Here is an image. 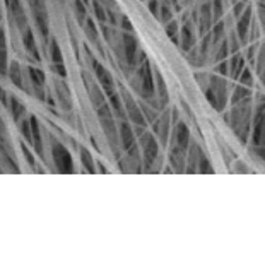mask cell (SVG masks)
Wrapping results in <instances>:
<instances>
[{"label": "cell", "mask_w": 265, "mask_h": 265, "mask_svg": "<svg viewBox=\"0 0 265 265\" xmlns=\"http://www.w3.org/2000/svg\"><path fill=\"white\" fill-rule=\"evenodd\" d=\"M96 115H98V120H100V125H101L103 132H105L108 142H110L113 151L118 154V151L122 149V147H120V141H118V123H116V118H115L113 111H111L110 105H108V101L105 105H101L100 108H96Z\"/></svg>", "instance_id": "obj_1"}, {"label": "cell", "mask_w": 265, "mask_h": 265, "mask_svg": "<svg viewBox=\"0 0 265 265\" xmlns=\"http://www.w3.org/2000/svg\"><path fill=\"white\" fill-rule=\"evenodd\" d=\"M52 156L58 173H74V159L69 149L58 141H52Z\"/></svg>", "instance_id": "obj_2"}, {"label": "cell", "mask_w": 265, "mask_h": 265, "mask_svg": "<svg viewBox=\"0 0 265 265\" xmlns=\"http://www.w3.org/2000/svg\"><path fill=\"white\" fill-rule=\"evenodd\" d=\"M136 77L139 79V93H141L144 98L149 100L152 94H154V77H152L149 62L146 60V62H142V64H139Z\"/></svg>", "instance_id": "obj_3"}, {"label": "cell", "mask_w": 265, "mask_h": 265, "mask_svg": "<svg viewBox=\"0 0 265 265\" xmlns=\"http://www.w3.org/2000/svg\"><path fill=\"white\" fill-rule=\"evenodd\" d=\"M93 70H94V79H96V82L101 86L106 96H110L111 93L116 91L113 75H111L110 70H108L100 60H96V58H93Z\"/></svg>", "instance_id": "obj_4"}, {"label": "cell", "mask_w": 265, "mask_h": 265, "mask_svg": "<svg viewBox=\"0 0 265 265\" xmlns=\"http://www.w3.org/2000/svg\"><path fill=\"white\" fill-rule=\"evenodd\" d=\"M120 43H122V53L127 62V65L134 67L137 65V53H139V39L134 36V33L123 31L120 36Z\"/></svg>", "instance_id": "obj_5"}, {"label": "cell", "mask_w": 265, "mask_h": 265, "mask_svg": "<svg viewBox=\"0 0 265 265\" xmlns=\"http://www.w3.org/2000/svg\"><path fill=\"white\" fill-rule=\"evenodd\" d=\"M141 147H142V152H144V168L149 169L151 164L158 159V154H159V147H158V142L156 139L151 136V134L144 132L141 136Z\"/></svg>", "instance_id": "obj_6"}, {"label": "cell", "mask_w": 265, "mask_h": 265, "mask_svg": "<svg viewBox=\"0 0 265 265\" xmlns=\"http://www.w3.org/2000/svg\"><path fill=\"white\" fill-rule=\"evenodd\" d=\"M28 75H29V82L33 87V93L36 94L39 101H45V84H47V77H45V72L38 67H28Z\"/></svg>", "instance_id": "obj_7"}, {"label": "cell", "mask_w": 265, "mask_h": 265, "mask_svg": "<svg viewBox=\"0 0 265 265\" xmlns=\"http://www.w3.org/2000/svg\"><path fill=\"white\" fill-rule=\"evenodd\" d=\"M84 84H86L87 94H89V100H91L94 108H100L101 105L106 103V94L101 89L100 84L96 82V79H91L87 74H84Z\"/></svg>", "instance_id": "obj_8"}, {"label": "cell", "mask_w": 265, "mask_h": 265, "mask_svg": "<svg viewBox=\"0 0 265 265\" xmlns=\"http://www.w3.org/2000/svg\"><path fill=\"white\" fill-rule=\"evenodd\" d=\"M118 141H120V147L122 151H128L132 146H136V132L130 127V123L127 120H122L118 123Z\"/></svg>", "instance_id": "obj_9"}, {"label": "cell", "mask_w": 265, "mask_h": 265, "mask_svg": "<svg viewBox=\"0 0 265 265\" xmlns=\"http://www.w3.org/2000/svg\"><path fill=\"white\" fill-rule=\"evenodd\" d=\"M6 2H7V7H9V11H11V16L16 22L17 29L22 33V31L28 28V19H26V12H24V9H22L21 0H6Z\"/></svg>", "instance_id": "obj_10"}, {"label": "cell", "mask_w": 265, "mask_h": 265, "mask_svg": "<svg viewBox=\"0 0 265 265\" xmlns=\"http://www.w3.org/2000/svg\"><path fill=\"white\" fill-rule=\"evenodd\" d=\"M53 87H55V93H57V98H58V103H60V106L64 108L65 111H70L72 110V105H74V101H72V94H70V89L69 86L64 82V80H53Z\"/></svg>", "instance_id": "obj_11"}, {"label": "cell", "mask_w": 265, "mask_h": 265, "mask_svg": "<svg viewBox=\"0 0 265 265\" xmlns=\"http://www.w3.org/2000/svg\"><path fill=\"white\" fill-rule=\"evenodd\" d=\"M22 43H24L26 52H28V55L31 58H34L36 62L41 60V55H39L38 47H36V39H34V34H33V31H31V28H26L22 31Z\"/></svg>", "instance_id": "obj_12"}, {"label": "cell", "mask_w": 265, "mask_h": 265, "mask_svg": "<svg viewBox=\"0 0 265 265\" xmlns=\"http://www.w3.org/2000/svg\"><path fill=\"white\" fill-rule=\"evenodd\" d=\"M108 98V105H110L111 108V111H113V115H115V118L116 120H127V113H125V106H123V101H122V96H120L118 93H111L110 96H106Z\"/></svg>", "instance_id": "obj_13"}, {"label": "cell", "mask_w": 265, "mask_h": 265, "mask_svg": "<svg viewBox=\"0 0 265 265\" xmlns=\"http://www.w3.org/2000/svg\"><path fill=\"white\" fill-rule=\"evenodd\" d=\"M29 122H31V134H33V147L36 149L39 156H45L43 152V136H41V127H39V122L36 116H29Z\"/></svg>", "instance_id": "obj_14"}, {"label": "cell", "mask_w": 265, "mask_h": 265, "mask_svg": "<svg viewBox=\"0 0 265 265\" xmlns=\"http://www.w3.org/2000/svg\"><path fill=\"white\" fill-rule=\"evenodd\" d=\"M7 108L11 110V115L14 118L16 123H19L22 118L26 116V106L22 105V101L19 98L16 96H9V103H7Z\"/></svg>", "instance_id": "obj_15"}, {"label": "cell", "mask_w": 265, "mask_h": 265, "mask_svg": "<svg viewBox=\"0 0 265 265\" xmlns=\"http://www.w3.org/2000/svg\"><path fill=\"white\" fill-rule=\"evenodd\" d=\"M7 75H9L11 82L14 84L16 87L24 89V75H22V69L19 65V62H9Z\"/></svg>", "instance_id": "obj_16"}, {"label": "cell", "mask_w": 265, "mask_h": 265, "mask_svg": "<svg viewBox=\"0 0 265 265\" xmlns=\"http://www.w3.org/2000/svg\"><path fill=\"white\" fill-rule=\"evenodd\" d=\"M174 142H176V147H180V149H187L188 142H190V134H188L187 125L178 123L174 127Z\"/></svg>", "instance_id": "obj_17"}, {"label": "cell", "mask_w": 265, "mask_h": 265, "mask_svg": "<svg viewBox=\"0 0 265 265\" xmlns=\"http://www.w3.org/2000/svg\"><path fill=\"white\" fill-rule=\"evenodd\" d=\"M79 154H80V164H82V168L86 169L87 173H98L96 171V159L93 158L91 152H89L86 147H80Z\"/></svg>", "instance_id": "obj_18"}, {"label": "cell", "mask_w": 265, "mask_h": 265, "mask_svg": "<svg viewBox=\"0 0 265 265\" xmlns=\"http://www.w3.org/2000/svg\"><path fill=\"white\" fill-rule=\"evenodd\" d=\"M84 33H86L87 39L93 45H100V31L96 28V22L89 19V17L86 19V22H84Z\"/></svg>", "instance_id": "obj_19"}, {"label": "cell", "mask_w": 265, "mask_h": 265, "mask_svg": "<svg viewBox=\"0 0 265 265\" xmlns=\"http://www.w3.org/2000/svg\"><path fill=\"white\" fill-rule=\"evenodd\" d=\"M74 7H75V17H77V22L80 26H84V22H86V19H87L86 2H82V0H74Z\"/></svg>", "instance_id": "obj_20"}, {"label": "cell", "mask_w": 265, "mask_h": 265, "mask_svg": "<svg viewBox=\"0 0 265 265\" xmlns=\"http://www.w3.org/2000/svg\"><path fill=\"white\" fill-rule=\"evenodd\" d=\"M50 58L52 64H64V55H62V50L58 47L57 39H50Z\"/></svg>", "instance_id": "obj_21"}, {"label": "cell", "mask_w": 265, "mask_h": 265, "mask_svg": "<svg viewBox=\"0 0 265 265\" xmlns=\"http://www.w3.org/2000/svg\"><path fill=\"white\" fill-rule=\"evenodd\" d=\"M19 130H21V136L24 137V141H28L29 144H33V134H31V122H29V116H24L19 123Z\"/></svg>", "instance_id": "obj_22"}, {"label": "cell", "mask_w": 265, "mask_h": 265, "mask_svg": "<svg viewBox=\"0 0 265 265\" xmlns=\"http://www.w3.org/2000/svg\"><path fill=\"white\" fill-rule=\"evenodd\" d=\"M93 12H94V16H96V19L101 22H106V9L105 6H103L101 2H98V0H93Z\"/></svg>", "instance_id": "obj_23"}, {"label": "cell", "mask_w": 265, "mask_h": 265, "mask_svg": "<svg viewBox=\"0 0 265 265\" xmlns=\"http://www.w3.org/2000/svg\"><path fill=\"white\" fill-rule=\"evenodd\" d=\"M156 130H158V134L161 137V142L164 144L166 139H168V132H169V116L168 115H164L163 118H161V127Z\"/></svg>", "instance_id": "obj_24"}, {"label": "cell", "mask_w": 265, "mask_h": 265, "mask_svg": "<svg viewBox=\"0 0 265 265\" xmlns=\"http://www.w3.org/2000/svg\"><path fill=\"white\" fill-rule=\"evenodd\" d=\"M182 34H183V38H182L183 48H185V50H190V47L194 45V33H192V29L188 28V26H185V28L182 29Z\"/></svg>", "instance_id": "obj_25"}, {"label": "cell", "mask_w": 265, "mask_h": 265, "mask_svg": "<svg viewBox=\"0 0 265 265\" xmlns=\"http://www.w3.org/2000/svg\"><path fill=\"white\" fill-rule=\"evenodd\" d=\"M164 29H166V33H168L169 38H171L174 43H178V38H176L178 36V22H174V21L166 22Z\"/></svg>", "instance_id": "obj_26"}, {"label": "cell", "mask_w": 265, "mask_h": 265, "mask_svg": "<svg viewBox=\"0 0 265 265\" xmlns=\"http://www.w3.org/2000/svg\"><path fill=\"white\" fill-rule=\"evenodd\" d=\"M9 69V58H7V52L6 48H0V74L6 75Z\"/></svg>", "instance_id": "obj_27"}, {"label": "cell", "mask_w": 265, "mask_h": 265, "mask_svg": "<svg viewBox=\"0 0 265 265\" xmlns=\"http://www.w3.org/2000/svg\"><path fill=\"white\" fill-rule=\"evenodd\" d=\"M248 21H250V12H246L243 16V19H241L240 26H238V31H240V38L245 39L246 38V29H248Z\"/></svg>", "instance_id": "obj_28"}, {"label": "cell", "mask_w": 265, "mask_h": 265, "mask_svg": "<svg viewBox=\"0 0 265 265\" xmlns=\"http://www.w3.org/2000/svg\"><path fill=\"white\" fill-rule=\"evenodd\" d=\"M209 6H204L202 7V31L205 28H209V19H210V11H209Z\"/></svg>", "instance_id": "obj_29"}, {"label": "cell", "mask_w": 265, "mask_h": 265, "mask_svg": "<svg viewBox=\"0 0 265 265\" xmlns=\"http://www.w3.org/2000/svg\"><path fill=\"white\" fill-rule=\"evenodd\" d=\"M50 69L53 74H57L58 77H65L67 70H65V64H50Z\"/></svg>", "instance_id": "obj_30"}, {"label": "cell", "mask_w": 265, "mask_h": 265, "mask_svg": "<svg viewBox=\"0 0 265 265\" xmlns=\"http://www.w3.org/2000/svg\"><path fill=\"white\" fill-rule=\"evenodd\" d=\"M120 26H122L123 31H127V33H134V26L130 24V19L127 16H122L120 17Z\"/></svg>", "instance_id": "obj_31"}, {"label": "cell", "mask_w": 265, "mask_h": 265, "mask_svg": "<svg viewBox=\"0 0 265 265\" xmlns=\"http://www.w3.org/2000/svg\"><path fill=\"white\" fill-rule=\"evenodd\" d=\"M161 19H163L164 24H166V22L171 21V12H169V9L166 7V6L161 7Z\"/></svg>", "instance_id": "obj_32"}, {"label": "cell", "mask_w": 265, "mask_h": 265, "mask_svg": "<svg viewBox=\"0 0 265 265\" xmlns=\"http://www.w3.org/2000/svg\"><path fill=\"white\" fill-rule=\"evenodd\" d=\"M98 2H101L103 6H105V9H113V11H116V0H98Z\"/></svg>", "instance_id": "obj_33"}, {"label": "cell", "mask_w": 265, "mask_h": 265, "mask_svg": "<svg viewBox=\"0 0 265 265\" xmlns=\"http://www.w3.org/2000/svg\"><path fill=\"white\" fill-rule=\"evenodd\" d=\"M0 101H2V105H6V106H7V103H9V96H7L6 89H4L2 86H0Z\"/></svg>", "instance_id": "obj_34"}, {"label": "cell", "mask_w": 265, "mask_h": 265, "mask_svg": "<svg viewBox=\"0 0 265 265\" xmlns=\"http://www.w3.org/2000/svg\"><path fill=\"white\" fill-rule=\"evenodd\" d=\"M22 152H24V156H26V158H28L29 164H33V166H34V159H33V156H31V152H29L28 149H26V146H24V144H22Z\"/></svg>", "instance_id": "obj_35"}, {"label": "cell", "mask_w": 265, "mask_h": 265, "mask_svg": "<svg viewBox=\"0 0 265 265\" xmlns=\"http://www.w3.org/2000/svg\"><path fill=\"white\" fill-rule=\"evenodd\" d=\"M214 2H215V9H214V11H215V17H217V16H221V0H214Z\"/></svg>", "instance_id": "obj_36"}, {"label": "cell", "mask_w": 265, "mask_h": 265, "mask_svg": "<svg viewBox=\"0 0 265 265\" xmlns=\"http://www.w3.org/2000/svg\"><path fill=\"white\" fill-rule=\"evenodd\" d=\"M243 82H248V84L251 82V79H250V72H248V70H245V72H243Z\"/></svg>", "instance_id": "obj_37"}, {"label": "cell", "mask_w": 265, "mask_h": 265, "mask_svg": "<svg viewBox=\"0 0 265 265\" xmlns=\"http://www.w3.org/2000/svg\"><path fill=\"white\" fill-rule=\"evenodd\" d=\"M187 2H188V0H187Z\"/></svg>", "instance_id": "obj_38"}]
</instances>
